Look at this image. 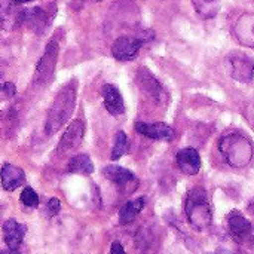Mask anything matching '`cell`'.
Listing matches in <instances>:
<instances>
[{
  "instance_id": "obj_1",
  "label": "cell",
  "mask_w": 254,
  "mask_h": 254,
  "mask_svg": "<svg viewBox=\"0 0 254 254\" xmlns=\"http://www.w3.org/2000/svg\"><path fill=\"white\" fill-rule=\"evenodd\" d=\"M76 94H77V82L71 80L58 92L55 97L51 110L46 118L45 132L48 135H54L68 119L71 118L76 106Z\"/></svg>"
},
{
  "instance_id": "obj_2",
  "label": "cell",
  "mask_w": 254,
  "mask_h": 254,
  "mask_svg": "<svg viewBox=\"0 0 254 254\" xmlns=\"http://www.w3.org/2000/svg\"><path fill=\"white\" fill-rule=\"evenodd\" d=\"M217 147L225 158V161L234 168H244L247 167L254 156L253 143L249 137L238 131H232L223 134L219 138Z\"/></svg>"
},
{
  "instance_id": "obj_3",
  "label": "cell",
  "mask_w": 254,
  "mask_h": 254,
  "mask_svg": "<svg viewBox=\"0 0 254 254\" xmlns=\"http://www.w3.org/2000/svg\"><path fill=\"white\" fill-rule=\"evenodd\" d=\"M185 213L189 223L198 231H204L211 225L210 201L202 188H193L188 192L185 199Z\"/></svg>"
},
{
  "instance_id": "obj_4",
  "label": "cell",
  "mask_w": 254,
  "mask_h": 254,
  "mask_svg": "<svg viewBox=\"0 0 254 254\" xmlns=\"http://www.w3.org/2000/svg\"><path fill=\"white\" fill-rule=\"evenodd\" d=\"M226 67L229 74L238 82L249 83L254 77V61L246 54L232 52L226 58Z\"/></svg>"
},
{
  "instance_id": "obj_5",
  "label": "cell",
  "mask_w": 254,
  "mask_h": 254,
  "mask_svg": "<svg viewBox=\"0 0 254 254\" xmlns=\"http://www.w3.org/2000/svg\"><path fill=\"white\" fill-rule=\"evenodd\" d=\"M58 51H60V43H58L57 37H54L48 43L43 55L40 57V60L36 65L34 77L39 83H45L52 77L55 65H57V60H58Z\"/></svg>"
},
{
  "instance_id": "obj_6",
  "label": "cell",
  "mask_w": 254,
  "mask_h": 254,
  "mask_svg": "<svg viewBox=\"0 0 254 254\" xmlns=\"http://www.w3.org/2000/svg\"><path fill=\"white\" fill-rule=\"evenodd\" d=\"M141 37H131V36H121L115 40L112 46V54L119 61H131L138 55L140 48L143 46Z\"/></svg>"
},
{
  "instance_id": "obj_7",
  "label": "cell",
  "mask_w": 254,
  "mask_h": 254,
  "mask_svg": "<svg viewBox=\"0 0 254 254\" xmlns=\"http://www.w3.org/2000/svg\"><path fill=\"white\" fill-rule=\"evenodd\" d=\"M135 131L147 138L152 140H161V141H171L176 137V131L164 124V122H155V124H147V122H137L135 124Z\"/></svg>"
},
{
  "instance_id": "obj_8",
  "label": "cell",
  "mask_w": 254,
  "mask_h": 254,
  "mask_svg": "<svg viewBox=\"0 0 254 254\" xmlns=\"http://www.w3.org/2000/svg\"><path fill=\"white\" fill-rule=\"evenodd\" d=\"M83 135H85V124L80 119L73 121L67 127V129L64 131V134L60 140V150L70 152V150L79 147L80 143L83 141Z\"/></svg>"
},
{
  "instance_id": "obj_9",
  "label": "cell",
  "mask_w": 254,
  "mask_h": 254,
  "mask_svg": "<svg viewBox=\"0 0 254 254\" xmlns=\"http://www.w3.org/2000/svg\"><path fill=\"white\" fill-rule=\"evenodd\" d=\"M1 232H3V241H4L6 247L10 250H18L19 246L22 244L24 237H25L27 226L18 223L13 219H9L3 223Z\"/></svg>"
},
{
  "instance_id": "obj_10",
  "label": "cell",
  "mask_w": 254,
  "mask_h": 254,
  "mask_svg": "<svg viewBox=\"0 0 254 254\" xmlns=\"http://www.w3.org/2000/svg\"><path fill=\"white\" fill-rule=\"evenodd\" d=\"M228 229L234 240L243 243L252 234V223L240 211H232L228 216Z\"/></svg>"
},
{
  "instance_id": "obj_11",
  "label": "cell",
  "mask_w": 254,
  "mask_h": 254,
  "mask_svg": "<svg viewBox=\"0 0 254 254\" xmlns=\"http://www.w3.org/2000/svg\"><path fill=\"white\" fill-rule=\"evenodd\" d=\"M235 37L240 43L244 46L254 48V15L253 13H244L241 15L234 27Z\"/></svg>"
},
{
  "instance_id": "obj_12",
  "label": "cell",
  "mask_w": 254,
  "mask_h": 254,
  "mask_svg": "<svg viewBox=\"0 0 254 254\" xmlns=\"http://www.w3.org/2000/svg\"><path fill=\"white\" fill-rule=\"evenodd\" d=\"M177 165L179 168L188 174V176H195L199 173L201 170V158H199V153L196 149L193 147H186V149H182L179 153H177Z\"/></svg>"
},
{
  "instance_id": "obj_13",
  "label": "cell",
  "mask_w": 254,
  "mask_h": 254,
  "mask_svg": "<svg viewBox=\"0 0 254 254\" xmlns=\"http://www.w3.org/2000/svg\"><path fill=\"white\" fill-rule=\"evenodd\" d=\"M12 0H3L0 3V28L3 30H12L16 25L22 24V9L16 7Z\"/></svg>"
},
{
  "instance_id": "obj_14",
  "label": "cell",
  "mask_w": 254,
  "mask_h": 254,
  "mask_svg": "<svg viewBox=\"0 0 254 254\" xmlns=\"http://www.w3.org/2000/svg\"><path fill=\"white\" fill-rule=\"evenodd\" d=\"M103 100H104V106L107 109V112L112 116H119L125 113V104H124V98L122 94L119 92V89L115 85H104L103 86Z\"/></svg>"
},
{
  "instance_id": "obj_15",
  "label": "cell",
  "mask_w": 254,
  "mask_h": 254,
  "mask_svg": "<svg viewBox=\"0 0 254 254\" xmlns=\"http://www.w3.org/2000/svg\"><path fill=\"white\" fill-rule=\"evenodd\" d=\"M0 182L4 190L12 192L25 182V174L19 167L12 164H4L0 170Z\"/></svg>"
},
{
  "instance_id": "obj_16",
  "label": "cell",
  "mask_w": 254,
  "mask_h": 254,
  "mask_svg": "<svg viewBox=\"0 0 254 254\" xmlns=\"http://www.w3.org/2000/svg\"><path fill=\"white\" fill-rule=\"evenodd\" d=\"M22 24H25L30 30L36 33H42L45 27L48 25V12L37 6V7H30V9H22Z\"/></svg>"
},
{
  "instance_id": "obj_17",
  "label": "cell",
  "mask_w": 254,
  "mask_h": 254,
  "mask_svg": "<svg viewBox=\"0 0 254 254\" xmlns=\"http://www.w3.org/2000/svg\"><path fill=\"white\" fill-rule=\"evenodd\" d=\"M138 83L141 86L143 91H146L147 95H150L156 103H161L164 98V89L161 86V83L152 76V73L146 68H140L138 74H137Z\"/></svg>"
},
{
  "instance_id": "obj_18",
  "label": "cell",
  "mask_w": 254,
  "mask_h": 254,
  "mask_svg": "<svg viewBox=\"0 0 254 254\" xmlns=\"http://www.w3.org/2000/svg\"><path fill=\"white\" fill-rule=\"evenodd\" d=\"M103 176L107 180H110L112 183H115V185H118L121 188H125V186H128L131 183H135V176L129 170H127L124 167H118V165L106 167L103 170Z\"/></svg>"
},
{
  "instance_id": "obj_19",
  "label": "cell",
  "mask_w": 254,
  "mask_h": 254,
  "mask_svg": "<svg viewBox=\"0 0 254 254\" xmlns=\"http://www.w3.org/2000/svg\"><path fill=\"white\" fill-rule=\"evenodd\" d=\"M146 205V199L144 198H137L134 201L127 202L121 211H119V223L121 225H129L131 222L135 220V217L141 213V210Z\"/></svg>"
},
{
  "instance_id": "obj_20",
  "label": "cell",
  "mask_w": 254,
  "mask_h": 254,
  "mask_svg": "<svg viewBox=\"0 0 254 254\" xmlns=\"http://www.w3.org/2000/svg\"><path fill=\"white\" fill-rule=\"evenodd\" d=\"M67 170L68 173H73V174H83V176H88V174H92L94 171V164L91 161V158L88 155H76L70 159L68 165H67Z\"/></svg>"
},
{
  "instance_id": "obj_21",
  "label": "cell",
  "mask_w": 254,
  "mask_h": 254,
  "mask_svg": "<svg viewBox=\"0 0 254 254\" xmlns=\"http://www.w3.org/2000/svg\"><path fill=\"white\" fill-rule=\"evenodd\" d=\"M18 127V115L15 109H6L0 113V135L10 137L13 135Z\"/></svg>"
},
{
  "instance_id": "obj_22",
  "label": "cell",
  "mask_w": 254,
  "mask_h": 254,
  "mask_svg": "<svg viewBox=\"0 0 254 254\" xmlns=\"http://www.w3.org/2000/svg\"><path fill=\"white\" fill-rule=\"evenodd\" d=\"M196 13L204 19H211L219 13L220 0H192Z\"/></svg>"
},
{
  "instance_id": "obj_23",
  "label": "cell",
  "mask_w": 254,
  "mask_h": 254,
  "mask_svg": "<svg viewBox=\"0 0 254 254\" xmlns=\"http://www.w3.org/2000/svg\"><path fill=\"white\" fill-rule=\"evenodd\" d=\"M127 152H128V138H127V134L124 131H119V132H116V137H115V144H113V150H112V159L113 161H118Z\"/></svg>"
},
{
  "instance_id": "obj_24",
  "label": "cell",
  "mask_w": 254,
  "mask_h": 254,
  "mask_svg": "<svg viewBox=\"0 0 254 254\" xmlns=\"http://www.w3.org/2000/svg\"><path fill=\"white\" fill-rule=\"evenodd\" d=\"M19 199L25 207H30V208H34V207L39 205V196L31 188H24V190L21 192Z\"/></svg>"
},
{
  "instance_id": "obj_25",
  "label": "cell",
  "mask_w": 254,
  "mask_h": 254,
  "mask_svg": "<svg viewBox=\"0 0 254 254\" xmlns=\"http://www.w3.org/2000/svg\"><path fill=\"white\" fill-rule=\"evenodd\" d=\"M46 210H48L49 216H55V214H58V213H60V210H61V202H60V199H57V198H51V199H49V202L46 204Z\"/></svg>"
},
{
  "instance_id": "obj_26",
  "label": "cell",
  "mask_w": 254,
  "mask_h": 254,
  "mask_svg": "<svg viewBox=\"0 0 254 254\" xmlns=\"http://www.w3.org/2000/svg\"><path fill=\"white\" fill-rule=\"evenodd\" d=\"M0 92L4 97H12V95H15L16 89H15V85L10 82H0Z\"/></svg>"
},
{
  "instance_id": "obj_27",
  "label": "cell",
  "mask_w": 254,
  "mask_h": 254,
  "mask_svg": "<svg viewBox=\"0 0 254 254\" xmlns=\"http://www.w3.org/2000/svg\"><path fill=\"white\" fill-rule=\"evenodd\" d=\"M244 115H246V118H247V121L252 124L254 127V103L252 104H249L247 107H246V110H244Z\"/></svg>"
},
{
  "instance_id": "obj_28",
  "label": "cell",
  "mask_w": 254,
  "mask_h": 254,
  "mask_svg": "<svg viewBox=\"0 0 254 254\" xmlns=\"http://www.w3.org/2000/svg\"><path fill=\"white\" fill-rule=\"evenodd\" d=\"M110 254H127V253H125V250H124L122 244H121V243H118V241H115V243L112 244V247H110Z\"/></svg>"
},
{
  "instance_id": "obj_29",
  "label": "cell",
  "mask_w": 254,
  "mask_h": 254,
  "mask_svg": "<svg viewBox=\"0 0 254 254\" xmlns=\"http://www.w3.org/2000/svg\"><path fill=\"white\" fill-rule=\"evenodd\" d=\"M0 254H18V250H10V249H7V250H0Z\"/></svg>"
},
{
  "instance_id": "obj_30",
  "label": "cell",
  "mask_w": 254,
  "mask_h": 254,
  "mask_svg": "<svg viewBox=\"0 0 254 254\" xmlns=\"http://www.w3.org/2000/svg\"><path fill=\"white\" fill-rule=\"evenodd\" d=\"M216 254H235V253H232V252H229V250H226V249H219Z\"/></svg>"
},
{
  "instance_id": "obj_31",
  "label": "cell",
  "mask_w": 254,
  "mask_h": 254,
  "mask_svg": "<svg viewBox=\"0 0 254 254\" xmlns=\"http://www.w3.org/2000/svg\"><path fill=\"white\" fill-rule=\"evenodd\" d=\"M31 1H33V0H31Z\"/></svg>"
}]
</instances>
